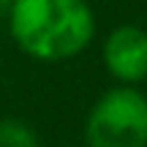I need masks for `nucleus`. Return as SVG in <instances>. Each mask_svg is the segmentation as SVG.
I'll return each instance as SVG.
<instances>
[{
	"mask_svg": "<svg viewBox=\"0 0 147 147\" xmlns=\"http://www.w3.org/2000/svg\"><path fill=\"white\" fill-rule=\"evenodd\" d=\"M8 30L25 55L57 63L87 49L95 36V16L84 0H14Z\"/></svg>",
	"mask_w": 147,
	"mask_h": 147,
	"instance_id": "f257e3e1",
	"label": "nucleus"
},
{
	"mask_svg": "<svg viewBox=\"0 0 147 147\" xmlns=\"http://www.w3.org/2000/svg\"><path fill=\"white\" fill-rule=\"evenodd\" d=\"M87 147H147V95L136 87L106 90L84 125Z\"/></svg>",
	"mask_w": 147,
	"mask_h": 147,
	"instance_id": "f03ea898",
	"label": "nucleus"
},
{
	"mask_svg": "<svg viewBox=\"0 0 147 147\" xmlns=\"http://www.w3.org/2000/svg\"><path fill=\"white\" fill-rule=\"evenodd\" d=\"M104 63L123 84H136L147 79V30L136 25L115 27L104 44Z\"/></svg>",
	"mask_w": 147,
	"mask_h": 147,
	"instance_id": "7ed1b4c3",
	"label": "nucleus"
},
{
	"mask_svg": "<svg viewBox=\"0 0 147 147\" xmlns=\"http://www.w3.org/2000/svg\"><path fill=\"white\" fill-rule=\"evenodd\" d=\"M0 147H41L36 128L19 117L0 120Z\"/></svg>",
	"mask_w": 147,
	"mask_h": 147,
	"instance_id": "20e7f679",
	"label": "nucleus"
},
{
	"mask_svg": "<svg viewBox=\"0 0 147 147\" xmlns=\"http://www.w3.org/2000/svg\"><path fill=\"white\" fill-rule=\"evenodd\" d=\"M11 3H14V0H0V8H5V11H8V5Z\"/></svg>",
	"mask_w": 147,
	"mask_h": 147,
	"instance_id": "39448f33",
	"label": "nucleus"
}]
</instances>
